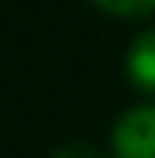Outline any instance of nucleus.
Returning <instances> with one entry per match:
<instances>
[{
	"instance_id": "nucleus-3",
	"label": "nucleus",
	"mask_w": 155,
	"mask_h": 158,
	"mask_svg": "<svg viewBox=\"0 0 155 158\" xmlns=\"http://www.w3.org/2000/svg\"><path fill=\"white\" fill-rule=\"evenodd\" d=\"M94 3L115 17H145L155 10V0H94Z\"/></svg>"
},
{
	"instance_id": "nucleus-1",
	"label": "nucleus",
	"mask_w": 155,
	"mask_h": 158,
	"mask_svg": "<svg viewBox=\"0 0 155 158\" xmlns=\"http://www.w3.org/2000/svg\"><path fill=\"white\" fill-rule=\"evenodd\" d=\"M115 158H155V101L128 108L111 128Z\"/></svg>"
},
{
	"instance_id": "nucleus-2",
	"label": "nucleus",
	"mask_w": 155,
	"mask_h": 158,
	"mask_svg": "<svg viewBox=\"0 0 155 158\" xmlns=\"http://www.w3.org/2000/svg\"><path fill=\"white\" fill-rule=\"evenodd\" d=\"M125 74H128V81H131L138 91L155 94V27L142 31L131 44H128Z\"/></svg>"
},
{
	"instance_id": "nucleus-4",
	"label": "nucleus",
	"mask_w": 155,
	"mask_h": 158,
	"mask_svg": "<svg viewBox=\"0 0 155 158\" xmlns=\"http://www.w3.org/2000/svg\"><path fill=\"white\" fill-rule=\"evenodd\" d=\"M51 158H101V155L94 152L88 141H67V145H61V148H54Z\"/></svg>"
}]
</instances>
